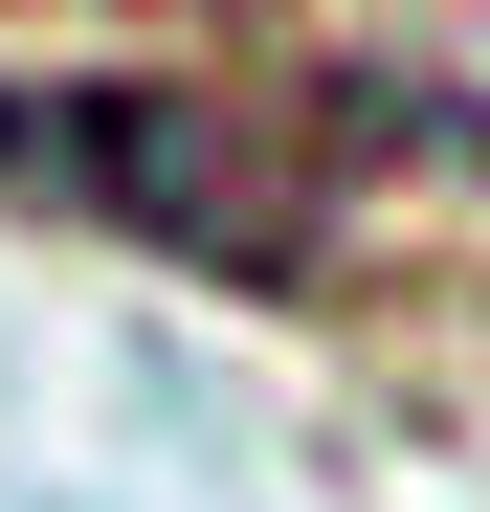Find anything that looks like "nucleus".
Segmentation results:
<instances>
[{
  "label": "nucleus",
  "instance_id": "obj_1",
  "mask_svg": "<svg viewBox=\"0 0 490 512\" xmlns=\"http://www.w3.org/2000/svg\"><path fill=\"white\" fill-rule=\"evenodd\" d=\"M0 201L156 245L201 290H312L335 268V112L223 90V67H23L0 90Z\"/></svg>",
  "mask_w": 490,
  "mask_h": 512
}]
</instances>
